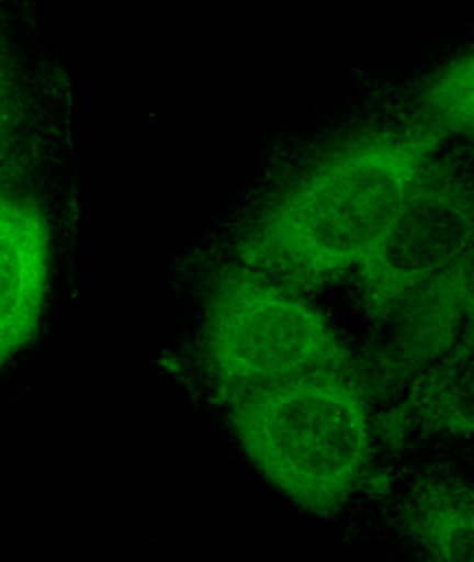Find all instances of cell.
<instances>
[{"label":"cell","mask_w":474,"mask_h":562,"mask_svg":"<svg viewBox=\"0 0 474 562\" xmlns=\"http://www.w3.org/2000/svg\"><path fill=\"white\" fill-rule=\"evenodd\" d=\"M472 366V325L467 323L461 345L413 384L404 406L377 420L382 437L396 447L413 430H420L427 437L437 432L470 437Z\"/></svg>","instance_id":"obj_7"},{"label":"cell","mask_w":474,"mask_h":562,"mask_svg":"<svg viewBox=\"0 0 474 562\" xmlns=\"http://www.w3.org/2000/svg\"><path fill=\"white\" fill-rule=\"evenodd\" d=\"M404 525L425 551L441 562L474 558V498L455 477H425L404 506Z\"/></svg>","instance_id":"obj_8"},{"label":"cell","mask_w":474,"mask_h":562,"mask_svg":"<svg viewBox=\"0 0 474 562\" xmlns=\"http://www.w3.org/2000/svg\"><path fill=\"white\" fill-rule=\"evenodd\" d=\"M46 276V221L32 202L0 195V363L34 337Z\"/></svg>","instance_id":"obj_6"},{"label":"cell","mask_w":474,"mask_h":562,"mask_svg":"<svg viewBox=\"0 0 474 562\" xmlns=\"http://www.w3.org/2000/svg\"><path fill=\"white\" fill-rule=\"evenodd\" d=\"M394 314L398 321L392 342L377 357L370 380L375 392L396 390L406 378L453 347L472 314V251L415 288Z\"/></svg>","instance_id":"obj_5"},{"label":"cell","mask_w":474,"mask_h":562,"mask_svg":"<svg viewBox=\"0 0 474 562\" xmlns=\"http://www.w3.org/2000/svg\"><path fill=\"white\" fill-rule=\"evenodd\" d=\"M204 342L218 402L349 366L347 349L318 312L240 266H224L212 280Z\"/></svg>","instance_id":"obj_3"},{"label":"cell","mask_w":474,"mask_h":562,"mask_svg":"<svg viewBox=\"0 0 474 562\" xmlns=\"http://www.w3.org/2000/svg\"><path fill=\"white\" fill-rule=\"evenodd\" d=\"M418 124L439 136L472 131V57H461L427 83L420 95Z\"/></svg>","instance_id":"obj_9"},{"label":"cell","mask_w":474,"mask_h":562,"mask_svg":"<svg viewBox=\"0 0 474 562\" xmlns=\"http://www.w3.org/2000/svg\"><path fill=\"white\" fill-rule=\"evenodd\" d=\"M472 186L453 159L427 161L402 210L361 263L368 314L387 318L408 294L461 259L472 245Z\"/></svg>","instance_id":"obj_4"},{"label":"cell","mask_w":474,"mask_h":562,"mask_svg":"<svg viewBox=\"0 0 474 562\" xmlns=\"http://www.w3.org/2000/svg\"><path fill=\"white\" fill-rule=\"evenodd\" d=\"M443 136L422 124L361 136L290 186L242 238L240 257L314 288L361 266Z\"/></svg>","instance_id":"obj_1"},{"label":"cell","mask_w":474,"mask_h":562,"mask_svg":"<svg viewBox=\"0 0 474 562\" xmlns=\"http://www.w3.org/2000/svg\"><path fill=\"white\" fill-rule=\"evenodd\" d=\"M18 128L20 108L18 100H14L3 65H0V167H3L5 159L12 155V147L18 143Z\"/></svg>","instance_id":"obj_10"},{"label":"cell","mask_w":474,"mask_h":562,"mask_svg":"<svg viewBox=\"0 0 474 562\" xmlns=\"http://www.w3.org/2000/svg\"><path fill=\"white\" fill-rule=\"evenodd\" d=\"M233 425L266 475L314 513H337L370 477L365 390L345 368L237 394Z\"/></svg>","instance_id":"obj_2"}]
</instances>
